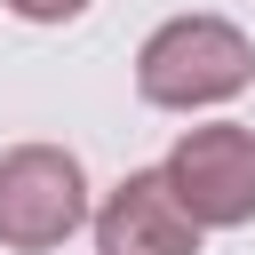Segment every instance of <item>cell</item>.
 Instances as JSON below:
<instances>
[{
	"instance_id": "1",
	"label": "cell",
	"mask_w": 255,
	"mask_h": 255,
	"mask_svg": "<svg viewBox=\"0 0 255 255\" xmlns=\"http://www.w3.org/2000/svg\"><path fill=\"white\" fill-rule=\"evenodd\" d=\"M247 88H255V40L231 16H207V8L167 16L135 48V96L151 112H215Z\"/></svg>"
},
{
	"instance_id": "2",
	"label": "cell",
	"mask_w": 255,
	"mask_h": 255,
	"mask_svg": "<svg viewBox=\"0 0 255 255\" xmlns=\"http://www.w3.org/2000/svg\"><path fill=\"white\" fill-rule=\"evenodd\" d=\"M80 223H96L80 151H64V143H8L0 151V247L8 255H56Z\"/></svg>"
},
{
	"instance_id": "3",
	"label": "cell",
	"mask_w": 255,
	"mask_h": 255,
	"mask_svg": "<svg viewBox=\"0 0 255 255\" xmlns=\"http://www.w3.org/2000/svg\"><path fill=\"white\" fill-rule=\"evenodd\" d=\"M159 167H167L175 199L199 215V231H239V223H255V128H239V120L183 128Z\"/></svg>"
},
{
	"instance_id": "4",
	"label": "cell",
	"mask_w": 255,
	"mask_h": 255,
	"mask_svg": "<svg viewBox=\"0 0 255 255\" xmlns=\"http://www.w3.org/2000/svg\"><path fill=\"white\" fill-rule=\"evenodd\" d=\"M96 255H199V215L175 199L167 167H128L96 199Z\"/></svg>"
},
{
	"instance_id": "5",
	"label": "cell",
	"mask_w": 255,
	"mask_h": 255,
	"mask_svg": "<svg viewBox=\"0 0 255 255\" xmlns=\"http://www.w3.org/2000/svg\"><path fill=\"white\" fill-rule=\"evenodd\" d=\"M8 16H24V24H80L96 0H0Z\"/></svg>"
}]
</instances>
